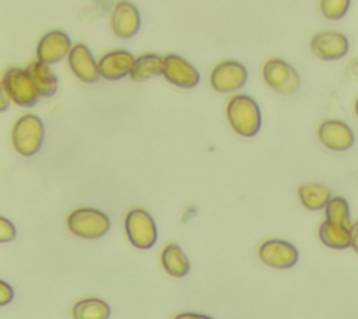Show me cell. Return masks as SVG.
Returning <instances> with one entry per match:
<instances>
[{
  "label": "cell",
  "mask_w": 358,
  "mask_h": 319,
  "mask_svg": "<svg viewBox=\"0 0 358 319\" xmlns=\"http://www.w3.org/2000/svg\"><path fill=\"white\" fill-rule=\"evenodd\" d=\"M227 120L231 129L242 137H253L262 127L260 106L250 95L235 94L225 108Z\"/></svg>",
  "instance_id": "1"
},
{
  "label": "cell",
  "mask_w": 358,
  "mask_h": 319,
  "mask_svg": "<svg viewBox=\"0 0 358 319\" xmlns=\"http://www.w3.org/2000/svg\"><path fill=\"white\" fill-rule=\"evenodd\" d=\"M43 137V122L35 113H24L13 125L11 143L14 150L22 157L35 155L42 147Z\"/></svg>",
  "instance_id": "2"
},
{
  "label": "cell",
  "mask_w": 358,
  "mask_h": 319,
  "mask_svg": "<svg viewBox=\"0 0 358 319\" xmlns=\"http://www.w3.org/2000/svg\"><path fill=\"white\" fill-rule=\"evenodd\" d=\"M69 231L83 239H98L106 235L110 228L109 217L92 207H80L73 210L66 220Z\"/></svg>",
  "instance_id": "3"
},
{
  "label": "cell",
  "mask_w": 358,
  "mask_h": 319,
  "mask_svg": "<svg viewBox=\"0 0 358 319\" xmlns=\"http://www.w3.org/2000/svg\"><path fill=\"white\" fill-rule=\"evenodd\" d=\"M1 83L11 102L18 106L31 108L41 98L34 78L27 67H8L1 76Z\"/></svg>",
  "instance_id": "4"
},
{
  "label": "cell",
  "mask_w": 358,
  "mask_h": 319,
  "mask_svg": "<svg viewBox=\"0 0 358 319\" xmlns=\"http://www.w3.org/2000/svg\"><path fill=\"white\" fill-rule=\"evenodd\" d=\"M264 83L281 95H292L301 88V77L294 66L280 57H270L262 67Z\"/></svg>",
  "instance_id": "5"
},
{
  "label": "cell",
  "mask_w": 358,
  "mask_h": 319,
  "mask_svg": "<svg viewBox=\"0 0 358 319\" xmlns=\"http://www.w3.org/2000/svg\"><path fill=\"white\" fill-rule=\"evenodd\" d=\"M129 242L137 249H150L157 242L158 231L151 214L143 208H131L124 218Z\"/></svg>",
  "instance_id": "6"
},
{
  "label": "cell",
  "mask_w": 358,
  "mask_h": 319,
  "mask_svg": "<svg viewBox=\"0 0 358 319\" xmlns=\"http://www.w3.org/2000/svg\"><path fill=\"white\" fill-rule=\"evenodd\" d=\"M257 257L267 267L287 270L298 263L299 252L291 242L285 239L271 238L260 243L257 249Z\"/></svg>",
  "instance_id": "7"
},
{
  "label": "cell",
  "mask_w": 358,
  "mask_h": 319,
  "mask_svg": "<svg viewBox=\"0 0 358 319\" xmlns=\"http://www.w3.org/2000/svg\"><path fill=\"white\" fill-rule=\"evenodd\" d=\"M248 81V69L238 60H224L210 73V85L221 94H232L243 88Z\"/></svg>",
  "instance_id": "8"
},
{
  "label": "cell",
  "mask_w": 358,
  "mask_h": 319,
  "mask_svg": "<svg viewBox=\"0 0 358 319\" xmlns=\"http://www.w3.org/2000/svg\"><path fill=\"white\" fill-rule=\"evenodd\" d=\"M162 76L171 84L190 90L200 83V73L189 60L178 53H168L164 56Z\"/></svg>",
  "instance_id": "9"
},
{
  "label": "cell",
  "mask_w": 358,
  "mask_h": 319,
  "mask_svg": "<svg viewBox=\"0 0 358 319\" xmlns=\"http://www.w3.org/2000/svg\"><path fill=\"white\" fill-rule=\"evenodd\" d=\"M309 46L317 59L333 62L348 53L350 39L340 31H322L312 36Z\"/></svg>",
  "instance_id": "10"
},
{
  "label": "cell",
  "mask_w": 358,
  "mask_h": 319,
  "mask_svg": "<svg viewBox=\"0 0 358 319\" xmlns=\"http://www.w3.org/2000/svg\"><path fill=\"white\" fill-rule=\"evenodd\" d=\"M73 43L67 32L62 29H50L45 32L36 43V60L52 66L67 57Z\"/></svg>",
  "instance_id": "11"
},
{
  "label": "cell",
  "mask_w": 358,
  "mask_h": 319,
  "mask_svg": "<svg viewBox=\"0 0 358 319\" xmlns=\"http://www.w3.org/2000/svg\"><path fill=\"white\" fill-rule=\"evenodd\" d=\"M141 27V15L130 0H117L110 11L112 32L122 39L133 38Z\"/></svg>",
  "instance_id": "12"
},
{
  "label": "cell",
  "mask_w": 358,
  "mask_h": 319,
  "mask_svg": "<svg viewBox=\"0 0 358 319\" xmlns=\"http://www.w3.org/2000/svg\"><path fill=\"white\" fill-rule=\"evenodd\" d=\"M319 141L330 151H347L355 143V134L350 125L340 119H326L317 127Z\"/></svg>",
  "instance_id": "13"
},
{
  "label": "cell",
  "mask_w": 358,
  "mask_h": 319,
  "mask_svg": "<svg viewBox=\"0 0 358 319\" xmlns=\"http://www.w3.org/2000/svg\"><path fill=\"white\" fill-rule=\"evenodd\" d=\"M66 59L71 73L80 81L85 84H92L99 78L98 60L94 57L92 52L85 43L83 42L73 43Z\"/></svg>",
  "instance_id": "14"
},
{
  "label": "cell",
  "mask_w": 358,
  "mask_h": 319,
  "mask_svg": "<svg viewBox=\"0 0 358 319\" xmlns=\"http://www.w3.org/2000/svg\"><path fill=\"white\" fill-rule=\"evenodd\" d=\"M134 56L126 49H115L103 53L98 59L99 77L108 81H117L127 77L131 71Z\"/></svg>",
  "instance_id": "15"
},
{
  "label": "cell",
  "mask_w": 358,
  "mask_h": 319,
  "mask_svg": "<svg viewBox=\"0 0 358 319\" xmlns=\"http://www.w3.org/2000/svg\"><path fill=\"white\" fill-rule=\"evenodd\" d=\"M299 203L309 211L324 210L329 200L333 197V192L323 183L309 182L303 183L296 190Z\"/></svg>",
  "instance_id": "16"
},
{
  "label": "cell",
  "mask_w": 358,
  "mask_h": 319,
  "mask_svg": "<svg viewBox=\"0 0 358 319\" xmlns=\"http://www.w3.org/2000/svg\"><path fill=\"white\" fill-rule=\"evenodd\" d=\"M164 57L157 53H143L134 59L129 77L136 83L147 81L162 74Z\"/></svg>",
  "instance_id": "17"
},
{
  "label": "cell",
  "mask_w": 358,
  "mask_h": 319,
  "mask_svg": "<svg viewBox=\"0 0 358 319\" xmlns=\"http://www.w3.org/2000/svg\"><path fill=\"white\" fill-rule=\"evenodd\" d=\"M317 235L320 242L336 250H344L348 249L351 245V238H350V227H343L337 225L334 222H330L324 220L317 229Z\"/></svg>",
  "instance_id": "18"
},
{
  "label": "cell",
  "mask_w": 358,
  "mask_h": 319,
  "mask_svg": "<svg viewBox=\"0 0 358 319\" xmlns=\"http://www.w3.org/2000/svg\"><path fill=\"white\" fill-rule=\"evenodd\" d=\"M164 270L172 277H185L190 270V262L182 248L176 243H168L161 253Z\"/></svg>",
  "instance_id": "19"
},
{
  "label": "cell",
  "mask_w": 358,
  "mask_h": 319,
  "mask_svg": "<svg viewBox=\"0 0 358 319\" xmlns=\"http://www.w3.org/2000/svg\"><path fill=\"white\" fill-rule=\"evenodd\" d=\"M34 78V83L38 88V92L42 98H49L56 94L59 87V80L56 74L52 71L50 66L35 60L27 67Z\"/></svg>",
  "instance_id": "20"
},
{
  "label": "cell",
  "mask_w": 358,
  "mask_h": 319,
  "mask_svg": "<svg viewBox=\"0 0 358 319\" xmlns=\"http://www.w3.org/2000/svg\"><path fill=\"white\" fill-rule=\"evenodd\" d=\"M74 319H108L110 315L109 305L99 298H84L73 306Z\"/></svg>",
  "instance_id": "21"
},
{
  "label": "cell",
  "mask_w": 358,
  "mask_h": 319,
  "mask_svg": "<svg viewBox=\"0 0 358 319\" xmlns=\"http://www.w3.org/2000/svg\"><path fill=\"white\" fill-rule=\"evenodd\" d=\"M324 220L337 225L350 227L351 213L348 201L343 196H333L324 207Z\"/></svg>",
  "instance_id": "22"
},
{
  "label": "cell",
  "mask_w": 358,
  "mask_h": 319,
  "mask_svg": "<svg viewBox=\"0 0 358 319\" xmlns=\"http://www.w3.org/2000/svg\"><path fill=\"white\" fill-rule=\"evenodd\" d=\"M350 4H351V0H320L319 1L322 15L330 21L341 20L347 14Z\"/></svg>",
  "instance_id": "23"
},
{
  "label": "cell",
  "mask_w": 358,
  "mask_h": 319,
  "mask_svg": "<svg viewBox=\"0 0 358 319\" xmlns=\"http://www.w3.org/2000/svg\"><path fill=\"white\" fill-rule=\"evenodd\" d=\"M17 235L15 225L6 217L0 215V243L11 242Z\"/></svg>",
  "instance_id": "24"
},
{
  "label": "cell",
  "mask_w": 358,
  "mask_h": 319,
  "mask_svg": "<svg viewBox=\"0 0 358 319\" xmlns=\"http://www.w3.org/2000/svg\"><path fill=\"white\" fill-rule=\"evenodd\" d=\"M13 298H14L13 287L8 283L0 280V306L10 304L13 301Z\"/></svg>",
  "instance_id": "25"
},
{
  "label": "cell",
  "mask_w": 358,
  "mask_h": 319,
  "mask_svg": "<svg viewBox=\"0 0 358 319\" xmlns=\"http://www.w3.org/2000/svg\"><path fill=\"white\" fill-rule=\"evenodd\" d=\"M350 238H351L350 248H352L354 252L358 253V221L351 222V225H350Z\"/></svg>",
  "instance_id": "26"
},
{
  "label": "cell",
  "mask_w": 358,
  "mask_h": 319,
  "mask_svg": "<svg viewBox=\"0 0 358 319\" xmlns=\"http://www.w3.org/2000/svg\"><path fill=\"white\" fill-rule=\"evenodd\" d=\"M10 102H11V99H10L7 91H6V88H4V85L0 80V112L7 111L8 106H10Z\"/></svg>",
  "instance_id": "27"
},
{
  "label": "cell",
  "mask_w": 358,
  "mask_h": 319,
  "mask_svg": "<svg viewBox=\"0 0 358 319\" xmlns=\"http://www.w3.org/2000/svg\"><path fill=\"white\" fill-rule=\"evenodd\" d=\"M173 319H213L211 316L203 315V313H194V312H183L176 315Z\"/></svg>",
  "instance_id": "28"
},
{
  "label": "cell",
  "mask_w": 358,
  "mask_h": 319,
  "mask_svg": "<svg viewBox=\"0 0 358 319\" xmlns=\"http://www.w3.org/2000/svg\"><path fill=\"white\" fill-rule=\"evenodd\" d=\"M354 111H355V115L358 116V98L355 99V104H354Z\"/></svg>",
  "instance_id": "29"
}]
</instances>
